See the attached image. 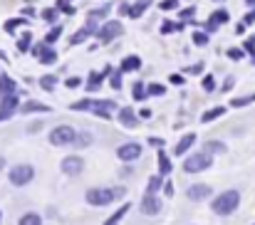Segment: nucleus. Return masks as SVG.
<instances>
[{
	"label": "nucleus",
	"instance_id": "obj_1",
	"mask_svg": "<svg viewBox=\"0 0 255 225\" xmlns=\"http://www.w3.org/2000/svg\"><path fill=\"white\" fill-rule=\"evenodd\" d=\"M124 188L122 186H114V188H89L87 191V203L89 206H109L119 198H124Z\"/></svg>",
	"mask_w": 255,
	"mask_h": 225
},
{
	"label": "nucleus",
	"instance_id": "obj_2",
	"mask_svg": "<svg viewBox=\"0 0 255 225\" xmlns=\"http://www.w3.org/2000/svg\"><path fill=\"white\" fill-rule=\"evenodd\" d=\"M238 203H241V193H238V191H226V193H221V196L213 201V213H218V216H231V213H236Z\"/></svg>",
	"mask_w": 255,
	"mask_h": 225
},
{
	"label": "nucleus",
	"instance_id": "obj_3",
	"mask_svg": "<svg viewBox=\"0 0 255 225\" xmlns=\"http://www.w3.org/2000/svg\"><path fill=\"white\" fill-rule=\"evenodd\" d=\"M7 178H10L12 186H27V183L35 178V168H32L30 163H17V166L10 168Z\"/></svg>",
	"mask_w": 255,
	"mask_h": 225
},
{
	"label": "nucleus",
	"instance_id": "obj_4",
	"mask_svg": "<svg viewBox=\"0 0 255 225\" xmlns=\"http://www.w3.org/2000/svg\"><path fill=\"white\" fill-rule=\"evenodd\" d=\"M211 156L208 153H193V156H188L186 161H183V171L186 173H201V171H206V168H211Z\"/></svg>",
	"mask_w": 255,
	"mask_h": 225
},
{
	"label": "nucleus",
	"instance_id": "obj_5",
	"mask_svg": "<svg viewBox=\"0 0 255 225\" xmlns=\"http://www.w3.org/2000/svg\"><path fill=\"white\" fill-rule=\"evenodd\" d=\"M75 136H77V131H75L72 126H57V129H52L50 141H52L55 146H67V144L75 141Z\"/></svg>",
	"mask_w": 255,
	"mask_h": 225
},
{
	"label": "nucleus",
	"instance_id": "obj_6",
	"mask_svg": "<svg viewBox=\"0 0 255 225\" xmlns=\"http://www.w3.org/2000/svg\"><path fill=\"white\" fill-rule=\"evenodd\" d=\"M124 32V27H122V22H117V20H112V22H104V27L102 30H97V37L102 40V42H109L112 37H119Z\"/></svg>",
	"mask_w": 255,
	"mask_h": 225
},
{
	"label": "nucleus",
	"instance_id": "obj_7",
	"mask_svg": "<svg viewBox=\"0 0 255 225\" xmlns=\"http://www.w3.org/2000/svg\"><path fill=\"white\" fill-rule=\"evenodd\" d=\"M82 168H85V161L80 156H65L62 158V171L67 176H77V173H82Z\"/></svg>",
	"mask_w": 255,
	"mask_h": 225
},
{
	"label": "nucleus",
	"instance_id": "obj_8",
	"mask_svg": "<svg viewBox=\"0 0 255 225\" xmlns=\"http://www.w3.org/2000/svg\"><path fill=\"white\" fill-rule=\"evenodd\" d=\"M117 156H119L122 161H136V158L141 156V146H139V144H124V146H119Z\"/></svg>",
	"mask_w": 255,
	"mask_h": 225
},
{
	"label": "nucleus",
	"instance_id": "obj_9",
	"mask_svg": "<svg viewBox=\"0 0 255 225\" xmlns=\"http://www.w3.org/2000/svg\"><path fill=\"white\" fill-rule=\"evenodd\" d=\"M89 109L94 112V114H99V116H104V119H109L112 116V112H117V104L114 102H92L89 104Z\"/></svg>",
	"mask_w": 255,
	"mask_h": 225
},
{
	"label": "nucleus",
	"instance_id": "obj_10",
	"mask_svg": "<svg viewBox=\"0 0 255 225\" xmlns=\"http://www.w3.org/2000/svg\"><path fill=\"white\" fill-rule=\"evenodd\" d=\"M186 196H188L191 201H206V198L211 196V186H206V183H196V186H191V188L186 191Z\"/></svg>",
	"mask_w": 255,
	"mask_h": 225
},
{
	"label": "nucleus",
	"instance_id": "obj_11",
	"mask_svg": "<svg viewBox=\"0 0 255 225\" xmlns=\"http://www.w3.org/2000/svg\"><path fill=\"white\" fill-rule=\"evenodd\" d=\"M159 211H161V201L156 196H146L144 203H141V213L144 216H156Z\"/></svg>",
	"mask_w": 255,
	"mask_h": 225
},
{
	"label": "nucleus",
	"instance_id": "obj_12",
	"mask_svg": "<svg viewBox=\"0 0 255 225\" xmlns=\"http://www.w3.org/2000/svg\"><path fill=\"white\" fill-rule=\"evenodd\" d=\"M119 121H122L124 126H131V129L139 124V121H136V114L131 112V107H124V109H119Z\"/></svg>",
	"mask_w": 255,
	"mask_h": 225
},
{
	"label": "nucleus",
	"instance_id": "obj_13",
	"mask_svg": "<svg viewBox=\"0 0 255 225\" xmlns=\"http://www.w3.org/2000/svg\"><path fill=\"white\" fill-rule=\"evenodd\" d=\"M37 60H40V65H52V62L57 60V52H55L52 47H47V45H45V47H42V52L37 55Z\"/></svg>",
	"mask_w": 255,
	"mask_h": 225
},
{
	"label": "nucleus",
	"instance_id": "obj_14",
	"mask_svg": "<svg viewBox=\"0 0 255 225\" xmlns=\"http://www.w3.org/2000/svg\"><path fill=\"white\" fill-rule=\"evenodd\" d=\"M7 94H15V82L10 77L0 75V97H7Z\"/></svg>",
	"mask_w": 255,
	"mask_h": 225
},
{
	"label": "nucleus",
	"instance_id": "obj_15",
	"mask_svg": "<svg viewBox=\"0 0 255 225\" xmlns=\"http://www.w3.org/2000/svg\"><path fill=\"white\" fill-rule=\"evenodd\" d=\"M141 67V60L136 57V55H129V57H124V62H122V72H131V70H139Z\"/></svg>",
	"mask_w": 255,
	"mask_h": 225
},
{
	"label": "nucleus",
	"instance_id": "obj_16",
	"mask_svg": "<svg viewBox=\"0 0 255 225\" xmlns=\"http://www.w3.org/2000/svg\"><path fill=\"white\" fill-rule=\"evenodd\" d=\"M0 109H5V112L15 114V112H17V97H15V94H7V97H2V102H0Z\"/></svg>",
	"mask_w": 255,
	"mask_h": 225
},
{
	"label": "nucleus",
	"instance_id": "obj_17",
	"mask_svg": "<svg viewBox=\"0 0 255 225\" xmlns=\"http://www.w3.org/2000/svg\"><path fill=\"white\" fill-rule=\"evenodd\" d=\"M193 141H196V134H186L181 141H178V146H176V156H181V153H186V151L193 146Z\"/></svg>",
	"mask_w": 255,
	"mask_h": 225
},
{
	"label": "nucleus",
	"instance_id": "obj_18",
	"mask_svg": "<svg viewBox=\"0 0 255 225\" xmlns=\"http://www.w3.org/2000/svg\"><path fill=\"white\" fill-rule=\"evenodd\" d=\"M20 112H25V114H30V112H50V107L47 104H40V102H27V104H22V107H17Z\"/></svg>",
	"mask_w": 255,
	"mask_h": 225
},
{
	"label": "nucleus",
	"instance_id": "obj_19",
	"mask_svg": "<svg viewBox=\"0 0 255 225\" xmlns=\"http://www.w3.org/2000/svg\"><path fill=\"white\" fill-rule=\"evenodd\" d=\"M129 208H131V206H129V203H124V206H122V208H119V211H117V213H114V216H112V218H109L104 225H119V221L129 213Z\"/></svg>",
	"mask_w": 255,
	"mask_h": 225
},
{
	"label": "nucleus",
	"instance_id": "obj_20",
	"mask_svg": "<svg viewBox=\"0 0 255 225\" xmlns=\"http://www.w3.org/2000/svg\"><path fill=\"white\" fill-rule=\"evenodd\" d=\"M17 225H42V218H40L37 213H25Z\"/></svg>",
	"mask_w": 255,
	"mask_h": 225
},
{
	"label": "nucleus",
	"instance_id": "obj_21",
	"mask_svg": "<svg viewBox=\"0 0 255 225\" xmlns=\"http://www.w3.org/2000/svg\"><path fill=\"white\" fill-rule=\"evenodd\" d=\"M99 87H102V75H99V72H92V75H89V82H87V89H89V92H97Z\"/></svg>",
	"mask_w": 255,
	"mask_h": 225
},
{
	"label": "nucleus",
	"instance_id": "obj_22",
	"mask_svg": "<svg viewBox=\"0 0 255 225\" xmlns=\"http://www.w3.org/2000/svg\"><path fill=\"white\" fill-rule=\"evenodd\" d=\"M146 5H149V0H136V5H134V7H129L127 12H129L131 17H139V15L144 12V7H146Z\"/></svg>",
	"mask_w": 255,
	"mask_h": 225
},
{
	"label": "nucleus",
	"instance_id": "obj_23",
	"mask_svg": "<svg viewBox=\"0 0 255 225\" xmlns=\"http://www.w3.org/2000/svg\"><path fill=\"white\" fill-rule=\"evenodd\" d=\"M60 32H62V27H60V25H57V27H52V30L45 35V45H47V47H52V42L60 37Z\"/></svg>",
	"mask_w": 255,
	"mask_h": 225
},
{
	"label": "nucleus",
	"instance_id": "obj_24",
	"mask_svg": "<svg viewBox=\"0 0 255 225\" xmlns=\"http://www.w3.org/2000/svg\"><path fill=\"white\" fill-rule=\"evenodd\" d=\"M223 112H226L223 107H218V109H211V112H206V114H203V119H201V121H206V124H208V121H213V119L223 116Z\"/></svg>",
	"mask_w": 255,
	"mask_h": 225
},
{
	"label": "nucleus",
	"instance_id": "obj_25",
	"mask_svg": "<svg viewBox=\"0 0 255 225\" xmlns=\"http://www.w3.org/2000/svg\"><path fill=\"white\" fill-rule=\"evenodd\" d=\"M159 168H161V173H164V176L171 173V161H169V156H166L164 151L159 153Z\"/></svg>",
	"mask_w": 255,
	"mask_h": 225
},
{
	"label": "nucleus",
	"instance_id": "obj_26",
	"mask_svg": "<svg viewBox=\"0 0 255 225\" xmlns=\"http://www.w3.org/2000/svg\"><path fill=\"white\" fill-rule=\"evenodd\" d=\"M223 151H226V146H223L221 141H208V144H206V153H208V156H211V153H223Z\"/></svg>",
	"mask_w": 255,
	"mask_h": 225
},
{
	"label": "nucleus",
	"instance_id": "obj_27",
	"mask_svg": "<svg viewBox=\"0 0 255 225\" xmlns=\"http://www.w3.org/2000/svg\"><path fill=\"white\" fill-rule=\"evenodd\" d=\"M89 35H92V32H89L87 27H82V30H77V32L72 35V45H80V42H85V40L89 37Z\"/></svg>",
	"mask_w": 255,
	"mask_h": 225
},
{
	"label": "nucleus",
	"instance_id": "obj_28",
	"mask_svg": "<svg viewBox=\"0 0 255 225\" xmlns=\"http://www.w3.org/2000/svg\"><path fill=\"white\" fill-rule=\"evenodd\" d=\"M55 82H57V79H55L52 75H45L42 79H40V87L47 89V92H52V89H55Z\"/></svg>",
	"mask_w": 255,
	"mask_h": 225
},
{
	"label": "nucleus",
	"instance_id": "obj_29",
	"mask_svg": "<svg viewBox=\"0 0 255 225\" xmlns=\"http://www.w3.org/2000/svg\"><path fill=\"white\" fill-rule=\"evenodd\" d=\"M208 22H218V25H221V22H228V12H226V10H216Z\"/></svg>",
	"mask_w": 255,
	"mask_h": 225
},
{
	"label": "nucleus",
	"instance_id": "obj_30",
	"mask_svg": "<svg viewBox=\"0 0 255 225\" xmlns=\"http://www.w3.org/2000/svg\"><path fill=\"white\" fill-rule=\"evenodd\" d=\"M159 188H161V178H159V176H154V178L149 181V186H146V191H149L146 196H154V193H156Z\"/></svg>",
	"mask_w": 255,
	"mask_h": 225
},
{
	"label": "nucleus",
	"instance_id": "obj_31",
	"mask_svg": "<svg viewBox=\"0 0 255 225\" xmlns=\"http://www.w3.org/2000/svg\"><path fill=\"white\" fill-rule=\"evenodd\" d=\"M72 144H77V146H89V144H92V134H87V131L85 134H77Z\"/></svg>",
	"mask_w": 255,
	"mask_h": 225
},
{
	"label": "nucleus",
	"instance_id": "obj_32",
	"mask_svg": "<svg viewBox=\"0 0 255 225\" xmlns=\"http://www.w3.org/2000/svg\"><path fill=\"white\" fill-rule=\"evenodd\" d=\"M42 17H45L47 22H55V20H57V7H45V10H42Z\"/></svg>",
	"mask_w": 255,
	"mask_h": 225
},
{
	"label": "nucleus",
	"instance_id": "obj_33",
	"mask_svg": "<svg viewBox=\"0 0 255 225\" xmlns=\"http://www.w3.org/2000/svg\"><path fill=\"white\" fill-rule=\"evenodd\" d=\"M17 50H20V52H27V50H30V32H25V35L20 37V42H17Z\"/></svg>",
	"mask_w": 255,
	"mask_h": 225
},
{
	"label": "nucleus",
	"instance_id": "obj_34",
	"mask_svg": "<svg viewBox=\"0 0 255 225\" xmlns=\"http://www.w3.org/2000/svg\"><path fill=\"white\" fill-rule=\"evenodd\" d=\"M109 84H112L114 89H122V72H112V77H109Z\"/></svg>",
	"mask_w": 255,
	"mask_h": 225
},
{
	"label": "nucleus",
	"instance_id": "obj_35",
	"mask_svg": "<svg viewBox=\"0 0 255 225\" xmlns=\"http://www.w3.org/2000/svg\"><path fill=\"white\" fill-rule=\"evenodd\" d=\"M193 42H196L198 47H203V45H208V35H206V32H196V35H193Z\"/></svg>",
	"mask_w": 255,
	"mask_h": 225
},
{
	"label": "nucleus",
	"instance_id": "obj_36",
	"mask_svg": "<svg viewBox=\"0 0 255 225\" xmlns=\"http://www.w3.org/2000/svg\"><path fill=\"white\" fill-rule=\"evenodd\" d=\"M57 10H62V12H67V15H75V7L67 5L65 0H57Z\"/></svg>",
	"mask_w": 255,
	"mask_h": 225
},
{
	"label": "nucleus",
	"instance_id": "obj_37",
	"mask_svg": "<svg viewBox=\"0 0 255 225\" xmlns=\"http://www.w3.org/2000/svg\"><path fill=\"white\" fill-rule=\"evenodd\" d=\"M17 25H25V20H20V17H17V20H7V22H5V30H7V32H15Z\"/></svg>",
	"mask_w": 255,
	"mask_h": 225
},
{
	"label": "nucleus",
	"instance_id": "obj_38",
	"mask_svg": "<svg viewBox=\"0 0 255 225\" xmlns=\"http://www.w3.org/2000/svg\"><path fill=\"white\" fill-rule=\"evenodd\" d=\"M146 92H149V94H154V97H161L166 89H164L161 84H149V89H146Z\"/></svg>",
	"mask_w": 255,
	"mask_h": 225
},
{
	"label": "nucleus",
	"instance_id": "obj_39",
	"mask_svg": "<svg viewBox=\"0 0 255 225\" xmlns=\"http://www.w3.org/2000/svg\"><path fill=\"white\" fill-rule=\"evenodd\" d=\"M203 89H206V92H213V89H216V79L211 75L203 77Z\"/></svg>",
	"mask_w": 255,
	"mask_h": 225
},
{
	"label": "nucleus",
	"instance_id": "obj_40",
	"mask_svg": "<svg viewBox=\"0 0 255 225\" xmlns=\"http://www.w3.org/2000/svg\"><path fill=\"white\" fill-rule=\"evenodd\" d=\"M134 97H136L139 102L144 99V84H141V82H136V84H134Z\"/></svg>",
	"mask_w": 255,
	"mask_h": 225
},
{
	"label": "nucleus",
	"instance_id": "obj_41",
	"mask_svg": "<svg viewBox=\"0 0 255 225\" xmlns=\"http://www.w3.org/2000/svg\"><path fill=\"white\" fill-rule=\"evenodd\" d=\"M171 30H181V25H171V22H164V25H161V32H164V35L171 32Z\"/></svg>",
	"mask_w": 255,
	"mask_h": 225
},
{
	"label": "nucleus",
	"instance_id": "obj_42",
	"mask_svg": "<svg viewBox=\"0 0 255 225\" xmlns=\"http://www.w3.org/2000/svg\"><path fill=\"white\" fill-rule=\"evenodd\" d=\"M196 15V7H186V10H181V17L186 20V17H193Z\"/></svg>",
	"mask_w": 255,
	"mask_h": 225
},
{
	"label": "nucleus",
	"instance_id": "obj_43",
	"mask_svg": "<svg viewBox=\"0 0 255 225\" xmlns=\"http://www.w3.org/2000/svg\"><path fill=\"white\" fill-rule=\"evenodd\" d=\"M80 82H82L80 77H70V79H67V87H70V89H75V87H80Z\"/></svg>",
	"mask_w": 255,
	"mask_h": 225
},
{
	"label": "nucleus",
	"instance_id": "obj_44",
	"mask_svg": "<svg viewBox=\"0 0 255 225\" xmlns=\"http://www.w3.org/2000/svg\"><path fill=\"white\" fill-rule=\"evenodd\" d=\"M169 82H171V84H176V87H181V84H183V77H181V75H171Z\"/></svg>",
	"mask_w": 255,
	"mask_h": 225
},
{
	"label": "nucleus",
	"instance_id": "obj_45",
	"mask_svg": "<svg viewBox=\"0 0 255 225\" xmlns=\"http://www.w3.org/2000/svg\"><path fill=\"white\" fill-rule=\"evenodd\" d=\"M246 50H248L251 55H255V37H251V40H246Z\"/></svg>",
	"mask_w": 255,
	"mask_h": 225
},
{
	"label": "nucleus",
	"instance_id": "obj_46",
	"mask_svg": "<svg viewBox=\"0 0 255 225\" xmlns=\"http://www.w3.org/2000/svg\"><path fill=\"white\" fill-rule=\"evenodd\" d=\"M246 104H251V102H248V97H241V99H233V107H246Z\"/></svg>",
	"mask_w": 255,
	"mask_h": 225
},
{
	"label": "nucleus",
	"instance_id": "obj_47",
	"mask_svg": "<svg viewBox=\"0 0 255 225\" xmlns=\"http://www.w3.org/2000/svg\"><path fill=\"white\" fill-rule=\"evenodd\" d=\"M171 7H176V0H164L161 2V10H171Z\"/></svg>",
	"mask_w": 255,
	"mask_h": 225
},
{
	"label": "nucleus",
	"instance_id": "obj_48",
	"mask_svg": "<svg viewBox=\"0 0 255 225\" xmlns=\"http://www.w3.org/2000/svg\"><path fill=\"white\" fill-rule=\"evenodd\" d=\"M253 20H255V10H253V12H248V15L243 17V27H246V25H251Z\"/></svg>",
	"mask_w": 255,
	"mask_h": 225
},
{
	"label": "nucleus",
	"instance_id": "obj_49",
	"mask_svg": "<svg viewBox=\"0 0 255 225\" xmlns=\"http://www.w3.org/2000/svg\"><path fill=\"white\" fill-rule=\"evenodd\" d=\"M228 55H231V57H233V60H241V57H243V52H241V50H231V52H228Z\"/></svg>",
	"mask_w": 255,
	"mask_h": 225
},
{
	"label": "nucleus",
	"instance_id": "obj_50",
	"mask_svg": "<svg viewBox=\"0 0 255 225\" xmlns=\"http://www.w3.org/2000/svg\"><path fill=\"white\" fill-rule=\"evenodd\" d=\"M149 144H154V146H164V139H159V136H154V139H149Z\"/></svg>",
	"mask_w": 255,
	"mask_h": 225
},
{
	"label": "nucleus",
	"instance_id": "obj_51",
	"mask_svg": "<svg viewBox=\"0 0 255 225\" xmlns=\"http://www.w3.org/2000/svg\"><path fill=\"white\" fill-rule=\"evenodd\" d=\"M201 70H203V67H201V65H193V67H188V72H191V75H198V72H201Z\"/></svg>",
	"mask_w": 255,
	"mask_h": 225
},
{
	"label": "nucleus",
	"instance_id": "obj_52",
	"mask_svg": "<svg viewBox=\"0 0 255 225\" xmlns=\"http://www.w3.org/2000/svg\"><path fill=\"white\" fill-rule=\"evenodd\" d=\"M139 116H141V119H149V116H151V109H141Z\"/></svg>",
	"mask_w": 255,
	"mask_h": 225
},
{
	"label": "nucleus",
	"instance_id": "obj_53",
	"mask_svg": "<svg viewBox=\"0 0 255 225\" xmlns=\"http://www.w3.org/2000/svg\"><path fill=\"white\" fill-rule=\"evenodd\" d=\"M12 114L10 112H5V109H0V121H5V119H10Z\"/></svg>",
	"mask_w": 255,
	"mask_h": 225
},
{
	"label": "nucleus",
	"instance_id": "obj_54",
	"mask_svg": "<svg viewBox=\"0 0 255 225\" xmlns=\"http://www.w3.org/2000/svg\"><path fill=\"white\" fill-rule=\"evenodd\" d=\"M164 191H166V196H173V186H171V183H166V186H164Z\"/></svg>",
	"mask_w": 255,
	"mask_h": 225
},
{
	"label": "nucleus",
	"instance_id": "obj_55",
	"mask_svg": "<svg viewBox=\"0 0 255 225\" xmlns=\"http://www.w3.org/2000/svg\"><path fill=\"white\" fill-rule=\"evenodd\" d=\"M248 102H255V94H253V97H248Z\"/></svg>",
	"mask_w": 255,
	"mask_h": 225
},
{
	"label": "nucleus",
	"instance_id": "obj_56",
	"mask_svg": "<svg viewBox=\"0 0 255 225\" xmlns=\"http://www.w3.org/2000/svg\"><path fill=\"white\" fill-rule=\"evenodd\" d=\"M246 2H255V0H246Z\"/></svg>",
	"mask_w": 255,
	"mask_h": 225
}]
</instances>
